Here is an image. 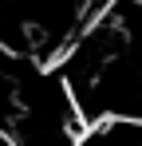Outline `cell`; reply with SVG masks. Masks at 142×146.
<instances>
[{
  "label": "cell",
  "mask_w": 142,
  "mask_h": 146,
  "mask_svg": "<svg viewBox=\"0 0 142 146\" xmlns=\"http://www.w3.org/2000/svg\"><path fill=\"white\" fill-rule=\"evenodd\" d=\"M71 142L75 146H142V119L103 115V119H91Z\"/></svg>",
  "instance_id": "1"
}]
</instances>
